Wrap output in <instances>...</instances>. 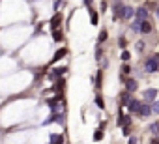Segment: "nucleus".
<instances>
[{
	"mask_svg": "<svg viewBox=\"0 0 159 144\" xmlns=\"http://www.w3.org/2000/svg\"><path fill=\"white\" fill-rule=\"evenodd\" d=\"M155 97H157V90H155V88H148V90H144V99H146L148 103L155 101Z\"/></svg>",
	"mask_w": 159,
	"mask_h": 144,
	"instance_id": "nucleus-3",
	"label": "nucleus"
},
{
	"mask_svg": "<svg viewBox=\"0 0 159 144\" xmlns=\"http://www.w3.org/2000/svg\"><path fill=\"white\" fill-rule=\"evenodd\" d=\"M103 138V127H99L96 133H94V140H101Z\"/></svg>",
	"mask_w": 159,
	"mask_h": 144,
	"instance_id": "nucleus-21",
	"label": "nucleus"
},
{
	"mask_svg": "<svg viewBox=\"0 0 159 144\" xmlns=\"http://www.w3.org/2000/svg\"><path fill=\"white\" fill-rule=\"evenodd\" d=\"M118 45H120L122 49H125V45H127V41H125L124 38H120V41H118Z\"/></svg>",
	"mask_w": 159,
	"mask_h": 144,
	"instance_id": "nucleus-28",
	"label": "nucleus"
},
{
	"mask_svg": "<svg viewBox=\"0 0 159 144\" xmlns=\"http://www.w3.org/2000/svg\"><path fill=\"white\" fill-rule=\"evenodd\" d=\"M125 88H127L129 92H135V90H137V81H135V79H125Z\"/></svg>",
	"mask_w": 159,
	"mask_h": 144,
	"instance_id": "nucleus-10",
	"label": "nucleus"
},
{
	"mask_svg": "<svg viewBox=\"0 0 159 144\" xmlns=\"http://www.w3.org/2000/svg\"><path fill=\"white\" fill-rule=\"evenodd\" d=\"M135 19H140V21L148 19V10H146V8H139V10L135 11Z\"/></svg>",
	"mask_w": 159,
	"mask_h": 144,
	"instance_id": "nucleus-6",
	"label": "nucleus"
},
{
	"mask_svg": "<svg viewBox=\"0 0 159 144\" xmlns=\"http://www.w3.org/2000/svg\"><path fill=\"white\" fill-rule=\"evenodd\" d=\"M66 56V49H60V51H56L54 52V58H52V62H58L60 58H64Z\"/></svg>",
	"mask_w": 159,
	"mask_h": 144,
	"instance_id": "nucleus-15",
	"label": "nucleus"
},
{
	"mask_svg": "<svg viewBox=\"0 0 159 144\" xmlns=\"http://www.w3.org/2000/svg\"><path fill=\"white\" fill-rule=\"evenodd\" d=\"M112 10H114V19H124L125 6L120 2V0H114V2H112Z\"/></svg>",
	"mask_w": 159,
	"mask_h": 144,
	"instance_id": "nucleus-2",
	"label": "nucleus"
},
{
	"mask_svg": "<svg viewBox=\"0 0 159 144\" xmlns=\"http://www.w3.org/2000/svg\"><path fill=\"white\" fill-rule=\"evenodd\" d=\"M140 32H142V34H150V32H152V23H150L148 19L140 21Z\"/></svg>",
	"mask_w": 159,
	"mask_h": 144,
	"instance_id": "nucleus-5",
	"label": "nucleus"
},
{
	"mask_svg": "<svg viewBox=\"0 0 159 144\" xmlns=\"http://www.w3.org/2000/svg\"><path fill=\"white\" fill-rule=\"evenodd\" d=\"M131 30H133V32H140V19H135V21L131 23Z\"/></svg>",
	"mask_w": 159,
	"mask_h": 144,
	"instance_id": "nucleus-17",
	"label": "nucleus"
},
{
	"mask_svg": "<svg viewBox=\"0 0 159 144\" xmlns=\"http://www.w3.org/2000/svg\"><path fill=\"white\" fill-rule=\"evenodd\" d=\"M88 11H90V19H92V25H98V13H96L92 8H90Z\"/></svg>",
	"mask_w": 159,
	"mask_h": 144,
	"instance_id": "nucleus-19",
	"label": "nucleus"
},
{
	"mask_svg": "<svg viewBox=\"0 0 159 144\" xmlns=\"http://www.w3.org/2000/svg\"><path fill=\"white\" fill-rule=\"evenodd\" d=\"M96 105H98L99 109H105V103H103V97H101V96L96 97Z\"/></svg>",
	"mask_w": 159,
	"mask_h": 144,
	"instance_id": "nucleus-22",
	"label": "nucleus"
},
{
	"mask_svg": "<svg viewBox=\"0 0 159 144\" xmlns=\"http://www.w3.org/2000/svg\"><path fill=\"white\" fill-rule=\"evenodd\" d=\"M150 112H152V107H150V105H142V103H140V107H139V112H137V114H139V116H148Z\"/></svg>",
	"mask_w": 159,
	"mask_h": 144,
	"instance_id": "nucleus-8",
	"label": "nucleus"
},
{
	"mask_svg": "<svg viewBox=\"0 0 159 144\" xmlns=\"http://www.w3.org/2000/svg\"><path fill=\"white\" fill-rule=\"evenodd\" d=\"M62 142H64V137L62 135H58V133L51 135V144H62Z\"/></svg>",
	"mask_w": 159,
	"mask_h": 144,
	"instance_id": "nucleus-13",
	"label": "nucleus"
},
{
	"mask_svg": "<svg viewBox=\"0 0 159 144\" xmlns=\"http://www.w3.org/2000/svg\"><path fill=\"white\" fill-rule=\"evenodd\" d=\"M133 13H135V10H133V8H129V6H125V11H124V19H131V17H133Z\"/></svg>",
	"mask_w": 159,
	"mask_h": 144,
	"instance_id": "nucleus-16",
	"label": "nucleus"
},
{
	"mask_svg": "<svg viewBox=\"0 0 159 144\" xmlns=\"http://www.w3.org/2000/svg\"><path fill=\"white\" fill-rule=\"evenodd\" d=\"M101 54H103V49H101V47H98V49H96V58H98V60H101Z\"/></svg>",
	"mask_w": 159,
	"mask_h": 144,
	"instance_id": "nucleus-26",
	"label": "nucleus"
},
{
	"mask_svg": "<svg viewBox=\"0 0 159 144\" xmlns=\"http://www.w3.org/2000/svg\"><path fill=\"white\" fill-rule=\"evenodd\" d=\"M129 56H131V54H129V51H124V52H122V60H124V62H127V60H129Z\"/></svg>",
	"mask_w": 159,
	"mask_h": 144,
	"instance_id": "nucleus-27",
	"label": "nucleus"
},
{
	"mask_svg": "<svg viewBox=\"0 0 159 144\" xmlns=\"http://www.w3.org/2000/svg\"><path fill=\"white\" fill-rule=\"evenodd\" d=\"M155 13H157V17H159V8H157V11H155Z\"/></svg>",
	"mask_w": 159,
	"mask_h": 144,
	"instance_id": "nucleus-32",
	"label": "nucleus"
},
{
	"mask_svg": "<svg viewBox=\"0 0 159 144\" xmlns=\"http://www.w3.org/2000/svg\"><path fill=\"white\" fill-rule=\"evenodd\" d=\"M101 77H103V73H101V69L98 71V77H96V83H98V88L101 86Z\"/></svg>",
	"mask_w": 159,
	"mask_h": 144,
	"instance_id": "nucleus-24",
	"label": "nucleus"
},
{
	"mask_svg": "<svg viewBox=\"0 0 159 144\" xmlns=\"http://www.w3.org/2000/svg\"><path fill=\"white\" fill-rule=\"evenodd\" d=\"M157 127H159V124H152V127H150V129H152V131L155 133V131H157Z\"/></svg>",
	"mask_w": 159,
	"mask_h": 144,
	"instance_id": "nucleus-29",
	"label": "nucleus"
},
{
	"mask_svg": "<svg viewBox=\"0 0 159 144\" xmlns=\"http://www.w3.org/2000/svg\"><path fill=\"white\" fill-rule=\"evenodd\" d=\"M127 107H129V110H131V112H135V114H137V112H139V107H140V101L131 99V101L127 103Z\"/></svg>",
	"mask_w": 159,
	"mask_h": 144,
	"instance_id": "nucleus-9",
	"label": "nucleus"
},
{
	"mask_svg": "<svg viewBox=\"0 0 159 144\" xmlns=\"http://www.w3.org/2000/svg\"><path fill=\"white\" fill-rule=\"evenodd\" d=\"M92 2H94V0H84V4H86V6H90Z\"/></svg>",
	"mask_w": 159,
	"mask_h": 144,
	"instance_id": "nucleus-31",
	"label": "nucleus"
},
{
	"mask_svg": "<svg viewBox=\"0 0 159 144\" xmlns=\"http://www.w3.org/2000/svg\"><path fill=\"white\" fill-rule=\"evenodd\" d=\"M127 144H137V138H135V137H131V138H129V142H127Z\"/></svg>",
	"mask_w": 159,
	"mask_h": 144,
	"instance_id": "nucleus-30",
	"label": "nucleus"
},
{
	"mask_svg": "<svg viewBox=\"0 0 159 144\" xmlns=\"http://www.w3.org/2000/svg\"><path fill=\"white\" fill-rule=\"evenodd\" d=\"M120 101H122L124 105H127V103L131 101V92H129V90H125V92H122V96H120Z\"/></svg>",
	"mask_w": 159,
	"mask_h": 144,
	"instance_id": "nucleus-11",
	"label": "nucleus"
},
{
	"mask_svg": "<svg viewBox=\"0 0 159 144\" xmlns=\"http://www.w3.org/2000/svg\"><path fill=\"white\" fill-rule=\"evenodd\" d=\"M60 21H62V17H60L58 13H56V15H54V17L51 19V26H52V30H54V28H58V25H60Z\"/></svg>",
	"mask_w": 159,
	"mask_h": 144,
	"instance_id": "nucleus-14",
	"label": "nucleus"
},
{
	"mask_svg": "<svg viewBox=\"0 0 159 144\" xmlns=\"http://www.w3.org/2000/svg\"><path fill=\"white\" fill-rule=\"evenodd\" d=\"M47 105L52 109V112H58L60 109H62V103H60V99L58 97H52V99H47Z\"/></svg>",
	"mask_w": 159,
	"mask_h": 144,
	"instance_id": "nucleus-4",
	"label": "nucleus"
},
{
	"mask_svg": "<svg viewBox=\"0 0 159 144\" xmlns=\"http://www.w3.org/2000/svg\"><path fill=\"white\" fill-rule=\"evenodd\" d=\"M64 73H66V67H56L52 73H51V77H52V79H58V77H62Z\"/></svg>",
	"mask_w": 159,
	"mask_h": 144,
	"instance_id": "nucleus-12",
	"label": "nucleus"
},
{
	"mask_svg": "<svg viewBox=\"0 0 159 144\" xmlns=\"http://www.w3.org/2000/svg\"><path fill=\"white\" fill-rule=\"evenodd\" d=\"M116 122H118V125H131V118L125 116V114H122V112L118 114V120Z\"/></svg>",
	"mask_w": 159,
	"mask_h": 144,
	"instance_id": "nucleus-7",
	"label": "nucleus"
},
{
	"mask_svg": "<svg viewBox=\"0 0 159 144\" xmlns=\"http://www.w3.org/2000/svg\"><path fill=\"white\" fill-rule=\"evenodd\" d=\"M152 112L159 114V101H153V105H152Z\"/></svg>",
	"mask_w": 159,
	"mask_h": 144,
	"instance_id": "nucleus-23",
	"label": "nucleus"
},
{
	"mask_svg": "<svg viewBox=\"0 0 159 144\" xmlns=\"http://www.w3.org/2000/svg\"><path fill=\"white\" fill-rule=\"evenodd\" d=\"M144 69L148 71V73H155V71L159 69V54L150 56V58L146 60V64H144Z\"/></svg>",
	"mask_w": 159,
	"mask_h": 144,
	"instance_id": "nucleus-1",
	"label": "nucleus"
},
{
	"mask_svg": "<svg viewBox=\"0 0 159 144\" xmlns=\"http://www.w3.org/2000/svg\"><path fill=\"white\" fill-rule=\"evenodd\" d=\"M107 38H109L107 30H101V32H99V36H98V43H103V41H107Z\"/></svg>",
	"mask_w": 159,
	"mask_h": 144,
	"instance_id": "nucleus-18",
	"label": "nucleus"
},
{
	"mask_svg": "<svg viewBox=\"0 0 159 144\" xmlns=\"http://www.w3.org/2000/svg\"><path fill=\"white\" fill-rule=\"evenodd\" d=\"M122 73H125V75H127V73H131V67H129L127 64H124V65H122Z\"/></svg>",
	"mask_w": 159,
	"mask_h": 144,
	"instance_id": "nucleus-25",
	"label": "nucleus"
},
{
	"mask_svg": "<svg viewBox=\"0 0 159 144\" xmlns=\"http://www.w3.org/2000/svg\"><path fill=\"white\" fill-rule=\"evenodd\" d=\"M52 38H54V41H60V39H62V32H60L58 28H54V30H52Z\"/></svg>",
	"mask_w": 159,
	"mask_h": 144,
	"instance_id": "nucleus-20",
	"label": "nucleus"
}]
</instances>
